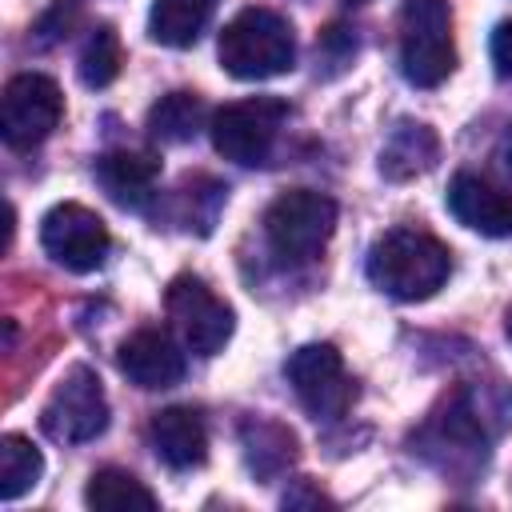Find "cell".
Instances as JSON below:
<instances>
[{"mask_svg": "<svg viewBox=\"0 0 512 512\" xmlns=\"http://www.w3.org/2000/svg\"><path fill=\"white\" fill-rule=\"evenodd\" d=\"M120 64H124V56H120V36H116V28H108V24L92 28L88 40H84V48H80V60H76L80 80H84L88 88H108V84L120 76Z\"/></svg>", "mask_w": 512, "mask_h": 512, "instance_id": "7402d4cb", "label": "cell"}, {"mask_svg": "<svg viewBox=\"0 0 512 512\" xmlns=\"http://www.w3.org/2000/svg\"><path fill=\"white\" fill-rule=\"evenodd\" d=\"M492 160L500 164V172H508L512 176V124L496 136V148H492Z\"/></svg>", "mask_w": 512, "mask_h": 512, "instance_id": "d4e9b609", "label": "cell"}, {"mask_svg": "<svg viewBox=\"0 0 512 512\" xmlns=\"http://www.w3.org/2000/svg\"><path fill=\"white\" fill-rule=\"evenodd\" d=\"M352 4H360V0H352Z\"/></svg>", "mask_w": 512, "mask_h": 512, "instance_id": "83f0119b", "label": "cell"}, {"mask_svg": "<svg viewBox=\"0 0 512 512\" xmlns=\"http://www.w3.org/2000/svg\"><path fill=\"white\" fill-rule=\"evenodd\" d=\"M64 116L60 84L44 72H20L4 84L0 96V136L8 148H36L56 132Z\"/></svg>", "mask_w": 512, "mask_h": 512, "instance_id": "9c48e42d", "label": "cell"}, {"mask_svg": "<svg viewBox=\"0 0 512 512\" xmlns=\"http://www.w3.org/2000/svg\"><path fill=\"white\" fill-rule=\"evenodd\" d=\"M84 504L88 508H100V512H132V508L152 512L156 508V496L132 472H124V468H100V472H92V480L84 488Z\"/></svg>", "mask_w": 512, "mask_h": 512, "instance_id": "ffe728a7", "label": "cell"}, {"mask_svg": "<svg viewBox=\"0 0 512 512\" xmlns=\"http://www.w3.org/2000/svg\"><path fill=\"white\" fill-rule=\"evenodd\" d=\"M212 12H216V0H152L148 36L164 48H188L200 40Z\"/></svg>", "mask_w": 512, "mask_h": 512, "instance_id": "e0dca14e", "label": "cell"}, {"mask_svg": "<svg viewBox=\"0 0 512 512\" xmlns=\"http://www.w3.org/2000/svg\"><path fill=\"white\" fill-rule=\"evenodd\" d=\"M216 56L220 68L236 80H272L296 64V36L280 12L244 8L224 24Z\"/></svg>", "mask_w": 512, "mask_h": 512, "instance_id": "3957f363", "label": "cell"}, {"mask_svg": "<svg viewBox=\"0 0 512 512\" xmlns=\"http://www.w3.org/2000/svg\"><path fill=\"white\" fill-rule=\"evenodd\" d=\"M284 120H288V104L280 96H248V100L224 104L208 124L212 148L232 164L256 168L272 156Z\"/></svg>", "mask_w": 512, "mask_h": 512, "instance_id": "8992f818", "label": "cell"}, {"mask_svg": "<svg viewBox=\"0 0 512 512\" xmlns=\"http://www.w3.org/2000/svg\"><path fill=\"white\" fill-rule=\"evenodd\" d=\"M40 244L44 252L68 268V272H96L108 256V228L104 220L84 204H56L40 220Z\"/></svg>", "mask_w": 512, "mask_h": 512, "instance_id": "8fae6325", "label": "cell"}, {"mask_svg": "<svg viewBox=\"0 0 512 512\" xmlns=\"http://www.w3.org/2000/svg\"><path fill=\"white\" fill-rule=\"evenodd\" d=\"M284 376L296 392V400L304 404L308 416L316 420H340L356 396L352 376L344 372V360L332 344H304L288 356Z\"/></svg>", "mask_w": 512, "mask_h": 512, "instance_id": "30bf717a", "label": "cell"}, {"mask_svg": "<svg viewBox=\"0 0 512 512\" xmlns=\"http://www.w3.org/2000/svg\"><path fill=\"white\" fill-rule=\"evenodd\" d=\"M440 160V140L436 132L424 124V120H400L384 148H380V176L384 180H412V176H424L432 164Z\"/></svg>", "mask_w": 512, "mask_h": 512, "instance_id": "2e32d148", "label": "cell"}, {"mask_svg": "<svg viewBox=\"0 0 512 512\" xmlns=\"http://www.w3.org/2000/svg\"><path fill=\"white\" fill-rule=\"evenodd\" d=\"M148 436H152L156 456L176 472L200 468L208 460V428L196 408H184V404L160 408L148 424Z\"/></svg>", "mask_w": 512, "mask_h": 512, "instance_id": "5bb4252c", "label": "cell"}, {"mask_svg": "<svg viewBox=\"0 0 512 512\" xmlns=\"http://www.w3.org/2000/svg\"><path fill=\"white\" fill-rule=\"evenodd\" d=\"M456 68L448 0H404L400 12V72L416 88H436Z\"/></svg>", "mask_w": 512, "mask_h": 512, "instance_id": "277c9868", "label": "cell"}, {"mask_svg": "<svg viewBox=\"0 0 512 512\" xmlns=\"http://www.w3.org/2000/svg\"><path fill=\"white\" fill-rule=\"evenodd\" d=\"M116 364H120V372L128 376V384H136V388H144V392L172 388V384H180V376H184V352L172 344V336L152 332V328L132 332V336L120 344Z\"/></svg>", "mask_w": 512, "mask_h": 512, "instance_id": "7c38bea8", "label": "cell"}, {"mask_svg": "<svg viewBox=\"0 0 512 512\" xmlns=\"http://www.w3.org/2000/svg\"><path fill=\"white\" fill-rule=\"evenodd\" d=\"M40 476H44L40 448L20 432L0 436V496L4 500H20L24 492H32L40 484Z\"/></svg>", "mask_w": 512, "mask_h": 512, "instance_id": "44dd1931", "label": "cell"}, {"mask_svg": "<svg viewBox=\"0 0 512 512\" xmlns=\"http://www.w3.org/2000/svg\"><path fill=\"white\" fill-rule=\"evenodd\" d=\"M512 420V392L504 384L456 388L416 432V452L448 476H472L488 460V444Z\"/></svg>", "mask_w": 512, "mask_h": 512, "instance_id": "6da1fadb", "label": "cell"}, {"mask_svg": "<svg viewBox=\"0 0 512 512\" xmlns=\"http://www.w3.org/2000/svg\"><path fill=\"white\" fill-rule=\"evenodd\" d=\"M96 180L120 208H148L156 196L160 160L148 152H108L96 160Z\"/></svg>", "mask_w": 512, "mask_h": 512, "instance_id": "9a60e30c", "label": "cell"}, {"mask_svg": "<svg viewBox=\"0 0 512 512\" xmlns=\"http://www.w3.org/2000/svg\"><path fill=\"white\" fill-rule=\"evenodd\" d=\"M204 100L196 92H168L148 108V136L156 144H188L204 128Z\"/></svg>", "mask_w": 512, "mask_h": 512, "instance_id": "ac0fdd59", "label": "cell"}, {"mask_svg": "<svg viewBox=\"0 0 512 512\" xmlns=\"http://www.w3.org/2000/svg\"><path fill=\"white\" fill-rule=\"evenodd\" d=\"M296 504H332L328 496L312 492V488H300V492H284V508H296Z\"/></svg>", "mask_w": 512, "mask_h": 512, "instance_id": "484cf974", "label": "cell"}, {"mask_svg": "<svg viewBox=\"0 0 512 512\" xmlns=\"http://www.w3.org/2000/svg\"><path fill=\"white\" fill-rule=\"evenodd\" d=\"M504 336H508V344H512V308H508V316H504Z\"/></svg>", "mask_w": 512, "mask_h": 512, "instance_id": "4316f807", "label": "cell"}, {"mask_svg": "<svg viewBox=\"0 0 512 512\" xmlns=\"http://www.w3.org/2000/svg\"><path fill=\"white\" fill-rule=\"evenodd\" d=\"M332 228H336V200L316 188H288L264 212L268 248L284 264L312 260L328 244Z\"/></svg>", "mask_w": 512, "mask_h": 512, "instance_id": "5b68a950", "label": "cell"}, {"mask_svg": "<svg viewBox=\"0 0 512 512\" xmlns=\"http://www.w3.org/2000/svg\"><path fill=\"white\" fill-rule=\"evenodd\" d=\"M240 440H244V460L256 476H280L292 460H296V436L284 428V424H272V420H248L240 428Z\"/></svg>", "mask_w": 512, "mask_h": 512, "instance_id": "d6986e66", "label": "cell"}, {"mask_svg": "<svg viewBox=\"0 0 512 512\" xmlns=\"http://www.w3.org/2000/svg\"><path fill=\"white\" fill-rule=\"evenodd\" d=\"M40 428L56 444H84L108 428V396H104L100 376L88 364H72L56 380V388L40 412Z\"/></svg>", "mask_w": 512, "mask_h": 512, "instance_id": "52a82bcc", "label": "cell"}, {"mask_svg": "<svg viewBox=\"0 0 512 512\" xmlns=\"http://www.w3.org/2000/svg\"><path fill=\"white\" fill-rule=\"evenodd\" d=\"M452 272V252L420 228H392L368 248V280L404 304L428 300L444 288Z\"/></svg>", "mask_w": 512, "mask_h": 512, "instance_id": "7a4b0ae2", "label": "cell"}, {"mask_svg": "<svg viewBox=\"0 0 512 512\" xmlns=\"http://www.w3.org/2000/svg\"><path fill=\"white\" fill-rule=\"evenodd\" d=\"M448 212L480 236H512V192H504V188H496L472 172L452 176Z\"/></svg>", "mask_w": 512, "mask_h": 512, "instance_id": "4fadbf2b", "label": "cell"}, {"mask_svg": "<svg viewBox=\"0 0 512 512\" xmlns=\"http://www.w3.org/2000/svg\"><path fill=\"white\" fill-rule=\"evenodd\" d=\"M164 308H168V320L180 336V344L192 352V356H216L228 336H232V308L200 280V276H176L164 292Z\"/></svg>", "mask_w": 512, "mask_h": 512, "instance_id": "ba28073f", "label": "cell"}, {"mask_svg": "<svg viewBox=\"0 0 512 512\" xmlns=\"http://www.w3.org/2000/svg\"><path fill=\"white\" fill-rule=\"evenodd\" d=\"M76 12H80V4H76V0H56V4H52V12L40 20V40H44V44H52V40L68 36V24L76 20Z\"/></svg>", "mask_w": 512, "mask_h": 512, "instance_id": "603a6c76", "label": "cell"}, {"mask_svg": "<svg viewBox=\"0 0 512 512\" xmlns=\"http://www.w3.org/2000/svg\"><path fill=\"white\" fill-rule=\"evenodd\" d=\"M488 52H492L496 76H512V16L500 20V24L492 28V44H488Z\"/></svg>", "mask_w": 512, "mask_h": 512, "instance_id": "cb8c5ba5", "label": "cell"}]
</instances>
